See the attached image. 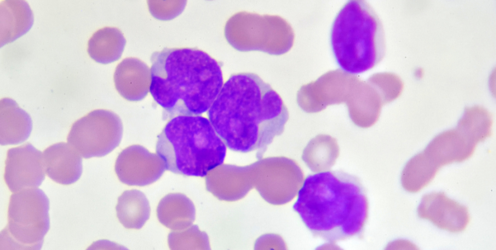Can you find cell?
Returning a JSON list of instances; mask_svg holds the SVG:
<instances>
[{
	"label": "cell",
	"mask_w": 496,
	"mask_h": 250,
	"mask_svg": "<svg viewBox=\"0 0 496 250\" xmlns=\"http://www.w3.org/2000/svg\"><path fill=\"white\" fill-rule=\"evenodd\" d=\"M214 130L229 149L259 157L289 118L287 107L269 84L253 73L232 74L208 110Z\"/></svg>",
	"instance_id": "1"
},
{
	"label": "cell",
	"mask_w": 496,
	"mask_h": 250,
	"mask_svg": "<svg viewBox=\"0 0 496 250\" xmlns=\"http://www.w3.org/2000/svg\"><path fill=\"white\" fill-rule=\"evenodd\" d=\"M150 60V92L166 118L206 112L223 85L219 62L197 48H165Z\"/></svg>",
	"instance_id": "2"
},
{
	"label": "cell",
	"mask_w": 496,
	"mask_h": 250,
	"mask_svg": "<svg viewBox=\"0 0 496 250\" xmlns=\"http://www.w3.org/2000/svg\"><path fill=\"white\" fill-rule=\"evenodd\" d=\"M293 209L314 236L335 242L361 233L368 202L358 178L341 170L325 171L306 178Z\"/></svg>",
	"instance_id": "3"
},
{
	"label": "cell",
	"mask_w": 496,
	"mask_h": 250,
	"mask_svg": "<svg viewBox=\"0 0 496 250\" xmlns=\"http://www.w3.org/2000/svg\"><path fill=\"white\" fill-rule=\"evenodd\" d=\"M226 151L209 120L200 116L172 118L157 136L156 144L166 170L185 176H206L223 162Z\"/></svg>",
	"instance_id": "4"
},
{
	"label": "cell",
	"mask_w": 496,
	"mask_h": 250,
	"mask_svg": "<svg viewBox=\"0 0 496 250\" xmlns=\"http://www.w3.org/2000/svg\"><path fill=\"white\" fill-rule=\"evenodd\" d=\"M330 43L339 66L350 74H359L376 66L385 54L381 20L364 0H349L332 23Z\"/></svg>",
	"instance_id": "5"
},
{
	"label": "cell",
	"mask_w": 496,
	"mask_h": 250,
	"mask_svg": "<svg viewBox=\"0 0 496 250\" xmlns=\"http://www.w3.org/2000/svg\"><path fill=\"white\" fill-rule=\"evenodd\" d=\"M492 124L491 116L485 110L475 106L466 108L455 128L436 136L413 160L434 178L442 166L471 157L477 144L491 136Z\"/></svg>",
	"instance_id": "6"
},
{
	"label": "cell",
	"mask_w": 496,
	"mask_h": 250,
	"mask_svg": "<svg viewBox=\"0 0 496 250\" xmlns=\"http://www.w3.org/2000/svg\"><path fill=\"white\" fill-rule=\"evenodd\" d=\"M49 200L40 188H31L12 194L8 224L1 233L4 248L40 250L50 229Z\"/></svg>",
	"instance_id": "7"
},
{
	"label": "cell",
	"mask_w": 496,
	"mask_h": 250,
	"mask_svg": "<svg viewBox=\"0 0 496 250\" xmlns=\"http://www.w3.org/2000/svg\"><path fill=\"white\" fill-rule=\"evenodd\" d=\"M224 34L228 43L241 52L259 50L280 55L291 48L294 34L291 26L278 16L240 12L227 21Z\"/></svg>",
	"instance_id": "8"
},
{
	"label": "cell",
	"mask_w": 496,
	"mask_h": 250,
	"mask_svg": "<svg viewBox=\"0 0 496 250\" xmlns=\"http://www.w3.org/2000/svg\"><path fill=\"white\" fill-rule=\"evenodd\" d=\"M123 124L112 111L94 110L76 121L67 142L84 158L104 156L117 148L122 139Z\"/></svg>",
	"instance_id": "9"
},
{
	"label": "cell",
	"mask_w": 496,
	"mask_h": 250,
	"mask_svg": "<svg viewBox=\"0 0 496 250\" xmlns=\"http://www.w3.org/2000/svg\"><path fill=\"white\" fill-rule=\"evenodd\" d=\"M45 173L43 154L31 144L26 142L7 152L4 180L11 192L38 188Z\"/></svg>",
	"instance_id": "10"
},
{
	"label": "cell",
	"mask_w": 496,
	"mask_h": 250,
	"mask_svg": "<svg viewBox=\"0 0 496 250\" xmlns=\"http://www.w3.org/2000/svg\"><path fill=\"white\" fill-rule=\"evenodd\" d=\"M165 170L164 162L158 154L139 144L124 149L115 164V171L120 181L131 186L151 184L160 178Z\"/></svg>",
	"instance_id": "11"
},
{
	"label": "cell",
	"mask_w": 496,
	"mask_h": 250,
	"mask_svg": "<svg viewBox=\"0 0 496 250\" xmlns=\"http://www.w3.org/2000/svg\"><path fill=\"white\" fill-rule=\"evenodd\" d=\"M417 213L420 218L429 220L438 228L451 232L464 230L470 221L467 208L448 198L443 192L424 195Z\"/></svg>",
	"instance_id": "12"
},
{
	"label": "cell",
	"mask_w": 496,
	"mask_h": 250,
	"mask_svg": "<svg viewBox=\"0 0 496 250\" xmlns=\"http://www.w3.org/2000/svg\"><path fill=\"white\" fill-rule=\"evenodd\" d=\"M43 154L46 174L53 181L69 185L80 178L83 170L82 158L69 143L53 144Z\"/></svg>",
	"instance_id": "13"
},
{
	"label": "cell",
	"mask_w": 496,
	"mask_h": 250,
	"mask_svg": "<svg viewBox=\"0 0 496 250\" xmlns=\"http://www.w3.org/2000/svg\"><path fill=\"white\" fill-rule=\"evenodd\" d=\"M151 80L149 66L136 58L123 60L116 66L114 74L116 90L122 97L131 102L140 101L147 96Z\"/></svg>",
	"instance_id": "14"
},
{
	"label": "cell",
	"mask_w": 496,
	"mask_h": 250,
	"mask_svg": "<svg viewBox=\"0 0 496 250\" xmlns=\"http://www.w3.org/2000/svg\"><path fill=\"white\" fill-rule=\"evenodd\" d=\"M30 116L13 99L0 102V143L2 146L18 144L26 141L32 130Z\"/></svg>",
	"instance_id": "15"
},
{
	"label": "cell",
	"mask_w": 496,
	"mask_h": 250,
	"mask_svg": "<svg viewBox=\"0 0 496 250\" xmlns=\"http://www.w3.org/2000/svg\"><path fill=\"white\" fill-rule=\"evenodd\" d=\"M34 22L33 12L23 0H4L1 2V46L26 34Z\"/></svg>",
	"instance_id": "16"
},
{
	"label": "cell",
	"mask_w": 496,
	"mask_h": 250,
	"mask_svg": "<svg viewBox=\"0 0 496 250\" xmlns=\"http://www.w3.org/2000/svg\"><path fill=\"white\" fill-rule=\"evenodd\" d=\"M159 222L173 230L190 226L195 219V208L191 200L180 193H171L159 202L156 210Z\"/></svg>",
	"instance_id": "17"
},
{
	"label": "cell",
	"mask_w": 496,
	"mask_h": 250,
	"mask_svg": "<svg viewBox=\"0 0 496 250\" xmlns=\"http://www.w3.org/2000/svg\"><path fill=\"white\" fill-rule=\"evenodd\" d=\"M126 40L115 27L106 26L94 33L88 41L87 52L95 62L108 64L121 58Z\"/></svg>",
	"instance_id": "18"
},
{
	"label": "cell",
	"mask_w": 496,
	"mask_h": 250,
	"mask_svg": "<svg viewBox=\"0 0 496 250\" xmlns=\"http://www.w3.org/2000/svg\"><path fill=\"white\" fill-rule=\"evenodd\" d=\"M116 210L120 223L129 229H140L150 214L148 200L137 190L124 191L118 198Z\"/></svg>",
	"instance_id": "19"
},
{
	"label": "cell",
	"mask_w": 496,
	"mask_h": 250,
	"mask_svg": "<svg viewBox=\"0 0 496 250\" xmlns=\"http://www.w3.org/2000/svg\"><path fill=\"white\" fill-rule=\"evenodd\" d=\"M196 226L180 230H174L168 236V244L171 250H191L202 248L205 239Z\"/></svg>",
	"instance_id": "20"
},
{
	"label": "cell",
	"mask_w": 496,
	"mask_h": 250,
	"mask_svg": "<svg viewBox=\"0 0 496 250\" xmlns=\"http://www.w3.org/2000/svg\"><path fill=\"white\" fill-rule=\"evenodd\" d=\"M147 3L149 12L155 18L161 20H168L176 18L182 12L186 2L150 0Z\"/></svg>",
	"instance_id": "21"
}]
</instances>
